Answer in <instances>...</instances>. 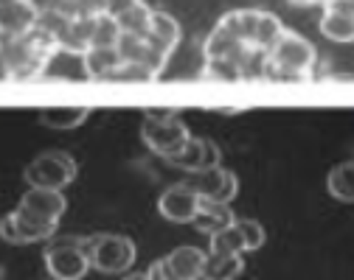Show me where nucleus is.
<instances>
[{
  "instance_id": "21",
  "label": "nucleus",
  "mask_w": 354,
  "mask_h": 280,
  "mask_svg": "<svg viewBox=\"0 0 354 280\" xmlns=\"http://www.w3.org/2000/svg\"><path fill=\"white\" fill-rule=\"evenodd\" d=\"M245 263L242 255H223V252H208L203 280H236L242 274Z\"/></svg>"
},
{
  "instance_id": "30",
  "label": "nucleus",
  "mask_w": 354,
  "mask_h": 280,
  "mask_svg": "<svg viewBox=\"0 0 354 280\" xmlns=\"http://www.w3.org/2000/svg\"><path fill=\"white\" fill-rule=\"evenodd\" d=\"M26 3L37 12V14H48V12H59L62 0H26Z\"/></svg>"
},
{
  "instance_id": "24",
  "label": "nucleus",
  "mask_w": 354,
  "mask_h": 280,
  "mask_svg": "<svg viewBox=\"0 0 354 280\" xmlns=\"http://www.w3.org/2000/svg\"><path fill=\"white\" fill-rule=\"evenodd\" d=\"M115 51L121 57V62H129V65H144L147 59V51H149V42L147 37L141 34H121Z\"/></svg>"
},
{
  "instance_id": "31",
  "label": "nucleus",
  "mask_w": 354,
  "mask_h": 280,
  "mask_svg": "<svg viewBox=\"0 0 354 280\" xmlns=\"http://www.w3.org/2000/svg\"><path fill=\"white\" fill-rule=\"evenodd\" d=\"M292 6H329V3H335V0H290Z\"/></svg>"
},
{
  "instance_id": "1",
  "label": "nucleus",
  "mask_w": 354,
  "mask_h": 280,
  "mask_svg": "<svg viewBox=\"0 0 354 280\" xmlns=\"http://www.w3.org/2000/svg\"><path fill=\"white\" fill-rule=\"evenodd\" d=\"M54 51H59L57 42L39 26L20 39H3V76L15 81L37 79L46 73Z\"/></svg>"
},
{
  "instance_id": "6",
  "label": "nucleus",
  "mask_w": 354,
  "mask_h": 280,
  "mask_svg": "<svg viewBox=\"0 0 354 280\" xmlns=\"http://www.w3.org/2000/svg\"><path fill=\"white\" fill-rule=\"evenodd\" d=\"M46 266H48V274L57 280H82L87 274V269H91L84 239L54 241L46 250Z\"/></svg>"
},
{
  "instance_id": "13",
  "label": "nucleus",
  "mask_w": 354,
  "mask_h": 280,
  "mask_svg": "<svg viewBox=\"0 0 354 280\" xmlns=\"http://www.w3.org/2000/svg\"><path fill=\"white\" fill-rule=\"evenodd\" d=\"M0 31L3 39H20L26 34H31L39 26V14L26 3V0H6L0 3Z\"/></svg>"
},
{
  "instance_id": "25",
  "label": "nucleus",
  "mask_w": 354,
  "mask_h": 280,
  "mask_svg": "<svg viewBox=\"0 0 354 280\" xmlns=\"http://www.w3.org/2000/svg\"><path fill=\"white\" fill-rule=\"evenodd\" d=\"M211 252H223V255H242V252H248L245 239H242V230H239L236 221L228 230L211 236Z\"/></svg>"
},
{
  "instance_id": "18",
  "label": "nucleus",
  "mask_w": 354,
  "mask_h": 280,
  "mask_svg": "<svg viewBox=\"0 0 354 280\" xmlns=\"http://www.w3.org/2000/svg\"><path fill=\"white\" fill-rule=\"evenodd\" d=\"M121 57L115 48H91L82 57V68L87 79H99V81H110V76L121 68Z\"/></svg>"
},
{
  "instance_id": "12",
  "label": "nucleus",
  "mask_w": 354,
  "mask_h": 280,
  "mask_svg": "<svg viewBox=\"0 0 354 280\" xmlns=\"http://www.w3.org/2000/svg\"><path fill=\"white\" fill-rule=\"evenodd\" d=\"M321 34L332 42H354V3L351 0H335L324 6Z\"/></svg>"
},
{
  "instance_id": "26",
  "label": "nucleus",
  "mask_w": 354,
  "mask_h": 280,
  "mask_svg": "<svg viewBox=\"0 0 354 280\" xmlns=\"http://www.w3.org/2000/svg\"><path fill=\"white\" fill-rule=\"evenodd\" d=\"M203 76L205 79H219V81H239V79H245V70L234 59L225 57V59H205Z\"/></svg>"
},
{
  "instance_id": "27",
  "label": "nucleus",
  "mask_w": 354,
  "mask_h": 280,
  "mask_svg": "<svg viewBox=\"0 0 354 280\" xmlns=\"http://www.w3.org/2000/svg\"><path fill=\"white\" fill-rule=\"evenodd\" d=\"M118 39H121V28L115 26V20L113 17H99L91 48H115Z\"/></svg>"
},
{
  "instance_id": "8",
  "label": "nucleus",
  "mask_w": 354,
  "mask_h": 280,
  "mask_svg": "<svg viewBox=\"0 0 354 280\" xmlns=\"http://www.w3.org/2000/svg\"><path fill=\"white\" fill-rule=\"evenodd\" d=\"M186 185H192L203 199H211V202H219V205H228L239 194V179L228 168H219V166L192 174L186 179Z\"/></svg>"
},
{
  "instance_id": "28",
  "label": "nucleus",
  "mask_w": 354,
  "mask_h": 280,
  "mask_svg": "<svg viewBox=\"0 0 354 280\" xmlns=\"http://www.w3.org/2000/svg\"><path fill=\"white\" fill-rule=\"evenodd\" d=\"M110 81H118V84H144V81H155V73L147 70L144 65H129V62H124V65L110 76Z\"/></svg>"
},
{
  "instance_id": "15",
  "label": "nucleus",
  "mask_w": 354,
  "mask_h": 280,
  "mask_svg": "<svg viewBox=\"0 0 354 280\" xmlns=\"http://www.w3.org/2000/svg\"><path fill=\"white\" fill-rule=\"evenodd\" d=\"M147 42H149L152 51H158L160 57L169 59V54L177 48V42H180V26H177V20L169 17L166 12H155L152 26L147 31Z\"/></svg>"
},
{
  "instance_id": "10",
  "label": "nucleus",
  "mask_w": 354,
  "mask_h": 280,
  "mask_svg": "<svg viewBox=\"0 0 354 280\" xmlns=\"http://www.w3.org/2000/svg\"><path fill=\"white\" fill-rule=\"evenodd\" d=\"M107 17L115 20V26L121 28V34H141L147 37L155 9H149L144 0H110Z\"/></svg>"
},
{
  "instance_id": "29",
  "label": "nucleus",
  "mask_w": 354,
  "mask_h": 280,
  "mask_svg": "<svg viewBox=\"0 0 354 280\" xmlns=\"http://www.w3.org/2000/svg\"><path fill=\"white\" fill-rule=\"evenodd\" d=\"M236 224L242 230V239H245L248 252H253V250H259L264 244V227L256 219H236Z\"/></svg>"
},
{
  "instance_id": "32",
  "label": "nucleus",
  "mask_w": 354,
  "mask_h": 280,
  "mask_svg": "<svg viewBox=\"0 0 354 280\" xmlns=\"http://www.w3.org/2000/svg\"><path fill=\"white\" fill-rule=\"evenodd\" d=\"M124 280H152V277H149V272H136V274H127Z\"/></svg>"
},
{
  "instance_id": "17",
  "label": "nucleus",
  "mask_w": 354,
  "mask_h": 280,
  "mask_svg": "<svg viewBox=\"0 0 354 280\" xmlns=\"http://www.w3.org/2000/svg\"><path fill=\"white\" fill-rule=\"evenodd\" d=\"M234 221H236V219H234V213H231V208H228V205H219V202L203 199V202H200V210H197V216H194V221H192V224L211 239V236H216V232L228 230Z\"/></svg>"
},
{
  "instance_id": "34",
  "label": "nucleus",
  "mask_w": 354,
  "mask_h": 280,
  "mask_svg": "<svg viewBox=\"0 0 354 280\" xmlns=\"http://www.w3.org/2000/svg\"><path fill=\"white\" fill-rule=\"evenodd\" d=\"M351 3H354V0H351Z\"/></svg>"
},
{
  "instance_id": "4",
  "label": "nucleus",
  "mask_w": 354,
  "mask_h": 280,
  "mask_svg": "<svg viewBox=\"0 0 354 280\" xmlns=\"http://www.w3.org/2000/svg\"><path fill=\"white\" fill-rule=\"evenodd\" d=\"M141 137H144V143L152 154H158L163 160H171L174 154H180L186 149V143L192 140V132L180 118H174V115H169V118L147 115V121L141 126Z\"/></svg>"
},
{
  "instance_id": "23",
  "label": "nucleus",
  "mask_w": 354,
  "mask_h": 280,
  "mask_svg": "<svg viewBox=\"0 0 354 280\" xmlns=\"http://www.w3.org/2000/svg\"><path fill=\"white\" fill-rule=\"evenodd\" d=\"M110 0H62V14H68L71 20H99L107 17Z\"/></svg>"
},
{
  "instance_id": "20",
  "label": "nucleus",
  "mask_w": 354,
  "mask_h": 280,
  "mask_svg": "<svg viewBox=\"0 0 354 280\" xmlns=\"http://www.w3.org/2000/svg\"><path fill=\"white\" fill-rule=\"evenodd\" d=\"M91 118V107H42L39 121L51 129H76Z\"/></svg>"
},
{
  "instance_id": "16",
  "label": "nucleus",
  "mask_w": 354,
  "mask_h": 280,
  "mask_svg": "<svg viewBox=\"0 0 354 280\" xmlns=\"http://www.w3.org/2000/svg\"><path fill=\"white\" fill-rule=\"evenodd\" d=\"M205 252L203 250H197V247H177V250H171L163 261H166V266L171 269V274L177 277V280H200L203 277V269H205Z\"/></svg>"
},
{
  "instance_id": "3",
  "label": "nucleus",
  "mask_w": 354,
  "mask_h": 280,
  "mask_svg": "<svg viewBox=\"0 0 354 280\" xmlns=\"http://www.w3.org/2000/svg\"><path fill=\"white\" fill-rule=\"evenodd\" d=\"M84 250L91 258V266L104 274H121L136 263V244L127 236H115V232L84 239Z\"/></svg>"
},
{
  "instance_id": "2",
  "label": "nucleus",
  "mask_w": 354,
  "mask_h": 280,
  "mask_svg": "<svg viewBox=\"0 0 354 280\" xmlns=\"http://www.w3.org/2000/svg\"><path fill=\"white\" fill-rule=\"evenodd\" d=\"M313 65H315L313 42L304 39L295 31H284L281 39L276 42V48L268 54L264 76L273 79V81H301L309 76Z\"/></svg>"
},
{
  "instance_id": "19",
  "label": "nucleus",
  "mask_w": 354,
  "mask_h": 280,
  "mask_svg": "<svg viewBox=\"0 0 354 280\" xmlns=\"http://www.w3.org/2000/svg\"><path fill=\"white\" fill-rule=\"evenodd\" d=\"M287 28L279 23V17L268 14V12H259L256 17V28H253V37H250V48L253 51H261V54H270L276 48V42L281 39Z\"/></svg>"
},
{
  "instance_id": "9",
  "label": "nucleus",
  "mask_w": 354,
  "mask_h": 280,
  "mask_svg": "<svg viewBox=\"0 0 354 280\" xmlns=\"http://www.w3.org/2000/svg\"><path fill=\"white\" fill-rule=\"evenodd\" d=\"M200 202H203V197L192 188V185L177 182V185H169V188L160 194L158 210L163 219H169L174 224H189V221H194Z\"/></svg>"
},
{
  "instance_id": "11",
  "label": "nucleus",
  "mask_w": 354,
  "mask_h": 280,
  "mask_svg": "<svg viewBox=\"0 0 354 280\" xmlns=\"http://www.w3.org/2000/svg\"><path fill=\"white\" fill-rule=\"evenodd\" d=\"M166 163H171L174 168H183L189 174H197V171L219 166V149H216V143L211 137H192L186 143V149L180 154H174L171 160H166Z\"/></svg>"
},
{
  "instance_id": "7",
  "label": "nucleus",
  "mask_w": 354,
  "mask_h": 280,
  "mask_svg": "<svg viewBox=\"0 0 354 280\" xmlns=\"http://www.w3.org/2000/svg\"><path fill=\"white\" fill-rule=\"evenodd\" d=\"M57 232V221H46V219H39L28 210H23L20 205L6 213L3 219V236L6 241L12 244H34V241H46L51 239Z\"/></svg>"
},
{
  "instance_id": "14",
  "label": "nucleus",
  "mask_w": 354,
  "mask_h": 280,
  "mask_svg": "<svg viewBox=\"0 0 354 280\" xmlns=\"http://www.w3.org/2000/svg\"><path fill=\"white\" fill-rule=\"evenodd\" d=\"M20 208L39 216V219H46V221H57L62 219L68 202L62 197V191H51V188H28L20 199Z\"/></svg>"
},
{
  "instance_id": "33",
  "label": "nucleus",
  "mask_w": 354,
  "mask_h": 280,
  "mask_svg": "<svg viewBox=\"0 0 354 280\" xmlns=\"http://www.w3.org/2000/svg\"><path fill=\"white\" fill-rule=\"evenodd\" d=\"M46 280H57V277H51V274H48V277H46Z\"/></svg>"
},
{
  "instance_id": "22",
  "label": "nucleus",
  "mask_w": 354,
  "mask_h": 280,
  "mask_svg": "<svg viewBox=\"0 0 354 280\" xmlns=\"http://www.w3.org/2000/svg\"><path fill=\"white\" fill-rule=\"evenodd\" d=\"M326 188L337 202H354V160H346L329 171Z\"/></svg>"
},
{
  "instance_id": "5",
  "label": "nucleus",
  "mask_w": 354,
  "mask_h": 280,
  "mask_svg": "<svg viewBox=\"0 0 354 280\" xmlns=\"http://www.w3.org/2000/svg\"><path fill=\"white\" fill-rule=\"evenodd\" d=\"M73 179H76V160L65 152H46L37 160H31L28 168H26L28 188L62 191L65 185H71Z\"/></svg>"
}]
</instances>
